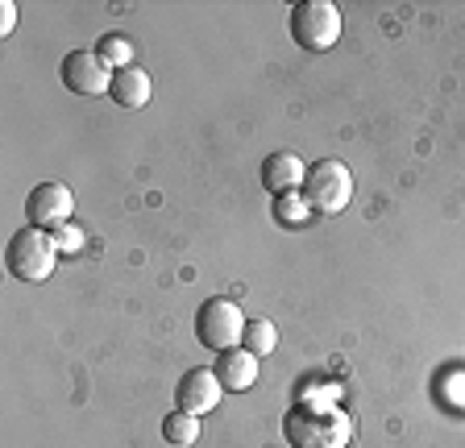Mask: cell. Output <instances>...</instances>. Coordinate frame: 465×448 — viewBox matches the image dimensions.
I'll list each match as a JSON object with an SVG mask.
<instances>
[{
    "label": "cell",
    "mask_w": 465,
    "mask_h": 448,
    "mask_svg": "<svg viewBox=\"0 0 465 448\" xmlns=\"http://www.w3.org/2000/svg\"><path fill=\"white\" fill-rule=\"evenodd\" d=\"M25 220L34 224V229H46V233L71 224L75 220V195H71V187L67 183H38L25 200Z\"/></svg>",
    "instance_id": "cell-6"
},
{
    "label": "cell",
    "mask_w": 465,
    "mask_h": 448,
    "mask_svg": "<svg viewBox=\"0 0 465 448\" xmlns=\"http://www.w3.org/2000/svg\"><path fill=\"white\" fill-rule=\"evenodd\" d=\"M303 200L312 204L316 216H341L353 200V170L337 158H320L308 166V179H303Z\"/></svg>",
    "instance_id": "cell-3"
},
{
    "label": "cell",
    "mask_w": 465,
    "mask_h": 448,
    "mask_svg": "<svg viewBox=\"0 0 465 448\" xmlns=\"http://www.w3.org/2000/svg\"><path fill=\"white\" fill-rule=\"evenodd\" d=\"M163 440L171 448H192L195 440H200V415H192V411L174 407L171 415L163 419Z\"/></svg>",
    "instance_id": "cell-12"
},
{
    "label": "cell",
    "mask_w": 465,
    "mask_h": 448,
    "mask_svg": "<svg viewBox=\"0 0 465 448\" xmlns=\"http://www.w3.org/2000/svg\"><path fill=\"white\" fill-rule=\"evenodd\" d=\"M54 245H58V254H79V249H84V229H79L75 220L54 229Z\"/></svg>",
    "instance_id": "cell-16"
},
{
    "label": "cell",
    "mask_w": 465,
    "mask_h": 448,
    "mask_svg": "<svg viewBox=\"0 0 465 448\" xmlns=\"http://www.w3.org/2000/svg\"><path fill=\"white\" fill-rule=\"evenodd\" d=\"M242 349H250L253 357H271L274 349H279V328H274L271 320H250L245 324V336H242Z\"/></svg>",
    "instance_id": "cell-13"
},
{
    "label": "cell",
    "mask_w": 465,
    "mask_h": 448,
    "mask_svg": "<svg viewBox=\"0 0 465 448\" xmlns=\"http://www.w3.org/2000/svg\"><path fill=\"white\" fill-rule=\"evenodd\" d=\"M58 75H63V88L75 92V96H104L113 88V67L96 50H71L63 67H58Z\"/></svg>",
    "instance_id": "cell-7"
},
{
    "label": "cell",
    "mask_w": 465,
    "mask_h": 448,
    "mask_svg": "<svg viewBox=\"0 0 465 448\" xmlns=\"http://www.w3.org/2000/svg\"><path fill=\"white\" fill-rule=\"evenodd\" d=\"M341 38V9L332 0H303L291 9V42L312 54L332 50Z\"/></svg>",
    "instance_id": "cell-4"
},
{
    "label": "cell",
    "mask_w": 465,
    "mask_h": 448,
    "mask_svg": "<svg viewBox=\"0 0 465 448\" xmlns=\"http://www.w3.org/2000/svg\"><path fill=\"white\" fill-rule=\"evenodd\" d=\"M216 378H221L224 390H250L258 382V357L250 349H229L216 357Z\"/></svg>",
    "instance_id": "cell-11"
},
{
    "label": "cell",
    "mask_w": 465,
    "mask_h": 448,
    "mask_svg": "<svg viewBox=\"0 0 465 448\" xmlns=\"http://www.w3.org/2000/svg\"><path fill=\"white\" fill-rule=\"evenodd\" d=\"M108 96H113V104L137 112V108L150 104L154 83H150V75H145L142 67H121V71H113V88H108Z\"/></svg>",
    "instance_id": "cell-10"
},
{
    "label": "cell",
    "mask_w": 465,
    "mask_h": 448,
    "mask_svg": "<svg viewBox=\"0 0 465 448\" xmlns=\"http://www.w3.org/2000/svg\"><path fill=\"white\" fill-rule=\"evenodd\" d=\"M282 436L291 448H349L353 419L332 403H295L282 415Z\"/></svg>",
    "instance_id": "cell-1"
},
{
    "label": "cell",
    "mask_w": 465,
    "mask_h": 448,
    "mask_svg": "<svg viewBox=\"0 0 465 448\" xmlns=\"http://www.w3.org/2000/svg\"><path fill=\"white\" fill-rule=\"evenodd\" d=\"M224 386L221 378H216V370H187L183 378H179V386H174V403L183 411H192V415H213L216 403H221Z\"/></svg>",
    "instance_id": "cell-8"
},
{
    "label": "cell",
    "mask_w": 465,
    "mask_h": 448,
    "mask_svg": "<svg viewBox=\"0 0 465 448\" xmlns=\"http://www.w3.org/2000/svg\"><path fill=\"white\" fill-rule=\"evenodd\" d=\"M5 266H9V274L17 283H46L58 266L54 233L34 229V224L17 229V233L9 237V245H5Z\"/></svg>",
    "instance_id": "cell-2"
},
{
    "label": "cell",
    "mask_w": 465,
    "mask_h": 448,
    "mask_svg": "<svg viewBox=\"0 0 465 448\" xmlns=\"http://www.w3.org/2000/svg\"><path fill=\"white\" fill-rule=\"evenodd\" d=\"M303 179H308V166H303L300 154H291V150H279L262 162V187L279 200V195H295L303 191Z\"/></svg>",
    "instance_id": "cell-9"
},
{
    "label": "cell",
    "mask_w": 465,
    "mask_h": 448,
    "mask_svg": "<svg viewBox=\"0 0 465 448\" xmlns=\"http://www.w3.org/2000/svg\"><path fill=\"white\" fill-rule=\"evenodd\" d=\"M96 54H100V59H104L113 71H121V67H137V63H134L137 50H134V42H129L125 34H104V38L96 42Z\"/></svg>",
    "instance_id": "cell-14"
},
{
    "label": "cell",
    "mask_w": 465,
    "mask_h": 448,
    "mask_svg": "<svg viewBox=\"0 0 465 448\" xmlns=\"http://www.w3.org/2000/svg\"><path fill=\"white\" fill-rule=\"evenodd\" d=\"M245 316L242 307L232 299H208L195 312V341L203 349H216V353H229V349H242V336H245Z\"/></svg>",
    "instance_id": "cell-5"
},
{
    "label": "cell",
    "mask_w": 465,
    "mask_h": 448,
    "mask_svg": "<svg viewBox=\"0 0 465 448\" xmlns=\"http://www.w3.org/2000/svg\"><path fill=\"white\" fill-rule=\"evenodd\" d=\"M13 25H17V5L5 0V5H0V34H13Z\"/></svg>",
    "instance_id": "cell-17"
},
{
    "label": "cell",
    "mask_w": 465,
    "mask_h": 448,
    "mask_svg": "<svg viewBox=\"0 0 465 448\" xmlns=\"http://www.w3.org/2000/svg\"><path fill=\"white\" fill-rule=\"evenodd\" d=\"M274 216H279L282 229H300V224H308V216H316V212H312V204L303 200V191H295V195H279V200H274Z\"/></svg>",
    "instance_id": "cell-15"
}]
</instances>
